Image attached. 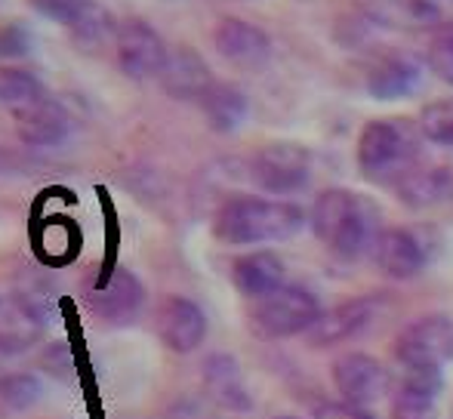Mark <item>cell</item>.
Wrapping results in <instances>:
<instances>
[{"label":"cell","mask_w":453,"mask_h":419,"mask_svg":"<svg viewBox=\"0 0 453 419\" xmlns=\"http://www.w3.org/2000/svg\"><path fill=\"white\" fill-rule=\"evenodd\" d=\"M303 207L290 201H269L241 194L219 207L213 219V234L222 244H265V240H287L303 228Z\"/></svg>","instance_id":"cell-1"},{"label":"cell","mask_w":453,"mask_h":419,"mask_svg":"<svg viewBox=\"0 0 453 419\" xmlns=\"http://www.w3.org/2000/svg\"><path fill=\"white\" fill-rule=\"evenodd\" d=\"M311 228L336 256H358L364 247L376 240L373 210L346 188H327L318 194L311 207Z\"/></svg>","instance_id":"cell-2"},{"label":"cell","mask_w":453,"mask_h":419,"mask_svg":"<svg viewBox=\"0 0 453 419\" xmlns=\"http://www.w3.org/2000/svg\"><path fill=\"white\" fill-rule=\"evenodd\" d=\"M358 167L370 182L398 186L417 167V133L404 120H370L358 136Z\"/></svg>","instance_id":"cell-3"},{"label":"cell","mask_w":453,"mask_h":419,"mask_svg":"<svg viewBox=\"0 0 453 419\" xmlns=\"http://www.w3.org/2000/svg\"><path fill=\"white\" fill-rule=\"evenodd\" d=\"M37 16L72 31L74 47L99 53L108 41L118 37V22L99 0H28Z\"/></svg>","instance_id":"cell-4"},{"label":"cell","mask_w":453,"mask_h":419,"mask_svg":"<svg viewBox=\"0 0 453 419\" xmlns=\"http://www.w3.org/2000/svg\"><path fill=\"white\" fill-rule=\"evenodd\" d=\"M321 309L318 300L303 287H278L274 293L257 300L250 315L253 333L263 339H284V336L309 333L311 324L318 321Z\"/></svg>","instance_id":"cell-5"},{"label":"cell","mask_w":453,"mask_h":419,"mask_svg":"<svg viewBox=\"0 0 453 419\" xmlns=\"http://www.w3.org/2000/svg\"><path fill=\"white\" fill-rule=\"evenodd\" d=\"M250 176L269 194L303 192L311 176V155L296 142H272L253 155Z\"/></svg>","instance_id":"cell-6"},{"label":"cell","mask_w":453,"mask_h":419,"mask_svg":"<svg viewBox=\"0 0 453 419\" xmlns=\"http://www.w3.org/2000/svg\"><path fill=\"white\" fill-rule=\"evenodd\" d=\"M87 309L105 324H130L145 306V284L124 265L105 269L84 290Z\"/></svg>","instance_id":"cell-7"},{"label":"cell","mask_w":453,"mask_h":419,"mask_svg":"<svg viewBox=\"0 0 453 419\" xmlns=\"http://www.w3.org/2000/svg\"><path fill=\"white\" fill-rule=\"evenodd\" d=\"M114 50H118V68L130 80L161 78L170 56L164 37L142 19H127V22L118 25Z\"/></svg>","instance_id":"cell-8"},{"label":"cell","mask_w":453,"mask_h":419,"mask_svg":"<svg viewBox=\"0 0 453 419\" xmlns=\"http://www.w3.org/2000/svg\"><path fill=\"white\" fill-rule=\"evenodd\" d=\"M398 361L404 370H441L453 361V324L441 315L413 321L398 336Z\"/></svg>","instance_id":"cell-9"},{"label":"cell","mask_w":453,"mask_h":419,"mask_svg":"<svg viewBox=\"0 0 453 419\" xmlns=\"http://www.w3.org/2000/svg\"><path fill=\"white\" fill-rule=\"evenodd\" d=\"M213 47L226 62L238 68H263L272 56V41L259 25L226 16L213 28Z\"/></svg>","instance_id":"cell-10"},{"label":"cell","mask_w":453,"mask_h":419,"mask_svg":"<svg viewBox=\"0 0 453 419\" xmlns=\"http://www.w3.org/2000/svg\"><path fill=\"white\" fill-rule=\"evenodd\" d=\"M16 118V133L22 142L35 145V149H53L62 145L74 130V120L68 114V108L56 99L43 96L41 103L22 108V111H12Z\"/></svg>","instance_id":"cell-11"},{"label":"cell","mask_w":453,"mask_h":419,"mask_svg":"<svg viewBox=\"0 0 453 419\" xmlns=\"http://www.w3.org/2000/svg\"><path fill=\"white\" fill-rule=\"evenodd\" d=\"M373 259L382 275L395 281H411L423 271L426 247L411 228H386L373 240Z\"/></svg>","instance_id":"cell-12"},{"label":"cell","mask_w":453,"mask_h":419,"mask_svg":"<svg viewBox=\"0 0 453 419\" xmlns=\"http://www.w3.org/2000/svg\"><path fill=\"white\" fill-rule=\"evenodd\" d=\"M334 383H336V389H340L342 401L364 408V404L382 398V392H386V385H388V377L376 358L352 352V354H342L334 364Z\"/></svg>","instance_id":"cell-13"},{"label":"cell","mask_w":453,"mask_h":419,"mask_svg":"<svg viewBox=\"0 0 453 419\" xmlns=\"http://www.w3.org/2000/svg\"><path fill=\"white\" fill-rule=\"evenodd\" d=\"M157 327H161V339L167 342L170 352L188 354L207 336V317L197 302L185 300V296H170L157 312Z\"/></svg>","instance_id":"cell-14"},{"label":"cell","mask_w":453,"mask_h":419,"mask_svg":"<svg viewBox=\"0 0 453 419\" xmlns=\"http://www.w3.org/2000/svg\"><path fill=\"white\" fill-rule=\"evenodd\" d=\"M157 80H161V87H164L167 96L182 99V103H191V99L201 103L203 93L216 84L213 74H210V68H207V62H203V56L191 47L170 50L167 65H164V72Z\"/></svg>","instance_id":"cell-15"},{"label":"cell","mask_w":453,"mask_h":419,"mask_svg":"<svg viewBox=\"0 0 453 419\" xmlns=\"http://www.w3.org/2000/svg\"><path fill=\"white\" fill-rule=\"evenodd\" d=\"M203 389H207L210 401L226 410L244 414V410L253 408L241 367L232 354H210L207 364H203Z\"/></svg>","instance_id":"cell-16"},{"label":"cell","mask_w":453,"mask_h":419,"mask_svg":"<svg viewBox=\"0 0 453 419\" xmlns=\"http://www.w3.org/2000/svg\"><path fill=\"white\" fill-rule=\"evenodd\" d=\"M423 78V65L407 53H392L380 59L367 74V90L373 99H404L417 90Z\"/></svg>","instance_id":"cell-17"},{"label":"cell","mask_w":453,"mask_h":419,"mask_svg":"<svg viewBox=\"0 0 453 419\" xmlns=\"http://www.w3.org/2000/svg\"><path fill=\"white\" fill-rule=\"evenodd\" d=\"M441 389V370H407L395 395L392 419H438L435 395Z\"/></svg>","instance_id":"cell-18"},{"label":"cell","mask_w":453,"mask_h":419,"mask_svg":"<svg viewBox=\"0 0 453 419\" xmlns=\"http://www.w3.org/2000/svg\"><path fill=\"white\" fill-rule=\"evenodd\" d=\"M232 278H234V287L244 296L263 300V296L274 293L278 287H284V263L269 250L247 253V256L234 259Z\"/></svg>","instance_id":"cell-19"},{"label":"cell","mask_w":453,"mask_h":419,"mask_svg":"<svg viewBox=\"0 0 453 419\" xmlns=\"http://www.w3.org/2000/svg\"><path fill=\"white\" fill-rule=\"evenodd\" d=\"M197 105H201L210 130L216 133H232L247 118V96L234 84H222V80H216Z\"/></svg>","instance_id":"cell-20"},{"label":"cell","mask_w":453,"mask_h":419,"mask_svg":"<svg viewBox=\"0 0 453 419\" xmlns=\"http://www.w3.org/2000/svg\"><path fill=\"white\" fill-rule=\"evenodd\" d=\"M370 317V306L364 300L355 302H342L336 309H327V312L318 315V321L311 324V342L318 346H334V342L346 339V336L358 333V330L367 324Z\"/></svg>","instance_id":"cell-21"},{"label":"cell","mask_w":453,"mask_h":419,"mask_svg":"<svg viewBox=\"0 0 453 419\" xmlns=\"http://www.w3.org/2000/svg\"><path fill=\"white\" fill-rule=\"evenodd\" d=\"M398 194L413 207L438 204L453 194V173L444 167H413L398 182Z\"/></svg>","instance_id":"cell-22"},{"label":"cell","mask_w":453,"mask_h":419,"mask_svg":"<svg viewBox=\"0 0 453 419\" xmlns=\"http://www.w3.org/2000/svg\"><path fill=\"white\" fill-rule=\"evenodd\" d=\"M43 321L25 306L22 300H16L12 306L0 309V352L4 354H19L41 336Z\"/></svg>","instance_id":"cell-23"},{"label":"cell","mask_w":453,"mask_h":419,"mask_svg":"<svg viewBox=\"0 0 453 419\" xmlns=\"http://www.w3.org/2000/svg\"><path fill=\"white\" fill-rule=\"evenodd\" d=\"M43 96H47L43 84L31 72H25L19 65H0V103L6 108L22 111V108L41 103Z\"/></svg>","instance_id":"cell-24"},{"label":"cell","mask_w":453,"mask_h":419,"mask_svg":"<svg viewBox=\"0 0 453 419\" xmlns=\"http://www.w3.org/2000/svg\"><path fill=\"white\" fill-rule=\"evenodd\" d=\"M419 133L435 145L453 149V99H435L419 114Z\"/></svg>","instance_id":"cell-25"},{"label":"cell","mask_w":453,"mask_h":419,"mask_svg":"<svg viewBox=\"0 0 453 419\" xmlns=\"http://www.w3.org/2000/svg\"><path fill=\"white\" fill-rule=\"evenodd\" d=\"M41 398V383L28 373H6L0 377V401L10 410H28Z\"/></svg>","instance_id":"cell-26"},{"label":"cell","mask_w":453,"mask_h":419,"mask_svg":"<svg viewBox=\"0 0 453 419\" xmlns=\"http://www.w3.org/2000/svg\"><path fill=\"white\" fill-rule=\"evenodd\" d=\"M386 16H398L395 22L417 25V28L441 22V10H438L432 0H395L392 12H382V19H386Z\"/></svg>","instance_id":"cell-27"},{"label":"cell","mask_w":453,"mask_h":419,"mask_svg":"<svg viewBox=\"0 0 453 419\" xmlns=\"http://www.w3.org/2000/svg\"><path fill=\"white\" fill-rule=\"evenodd\" d=\"M35 47V34L25 22L12 19V22L0 25V59H25Z\"/></svg>","instance_id":"cell-28"},{"label":"cell","mask_w":453,"mask_h":419,"mask_svg":"<svg viewBox=\"0 0 453 419\" xmlns=\"http://www.w3.org/2000/svg\"><path fill=\"white\" fill-rule=\"evenodd\" d=\"M426 65L432 68V74L453 87V34L435 37L429 43V53H426Z\"/></svg>","instance_id":"cell-29"},{"label":"cell","mask_w":453,"mask_h":419,"mask_svg":"<svg viewBox=\"0 0 453 419\" xmlns=\"http://www.w3.org/2000/svg\"><path fill=\"white\" fill-rule=\"evenodd\" d=\"M318 419H373V416L364 408H358V404L340 401V404H327V408L318 410Z\"/></svg>","instance_id":"cell-30"},{"label":"cell","mask_w":453,"mask_h":419,"mask_svg":"<svg viewBox=\"0 0 453 419\" xmlns=\"http://www.w3.org/2000/svg\"><path fill=\"white\" fill-rule=\"evenodd\" d=\"M278 419H296V416H278Z\"/></svg>","instance_id":"cell-31"}]
</instances>
